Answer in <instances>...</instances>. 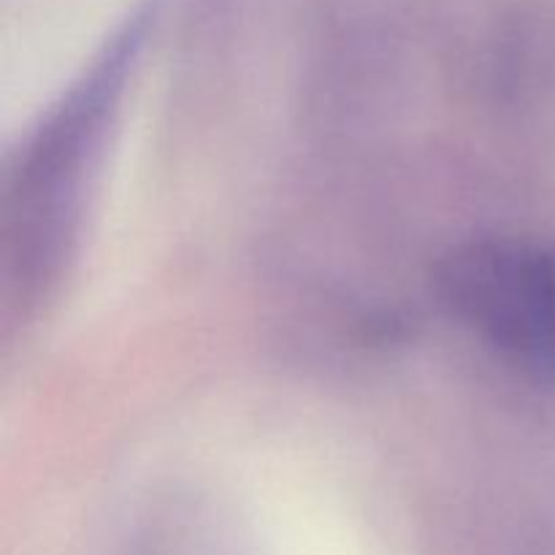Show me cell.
I'll list each match as a JSON object with an SVG mask.
<instances>
[{
	"label": "cell",
	"instance_id": "1",
	"mask_svg": "<svg viewBox=\"0 0 555 555\" xmlns=\"http://www.w3.org/2000/svg\"><path fill=\"white\" fill-rule=\"evenodd\" d=\"M437 287L466 328L555 385V242L477 238L442 260Z\"/></svg>",
	"mask_w": 555,
	"mask_h": 555
}]
</instances>
